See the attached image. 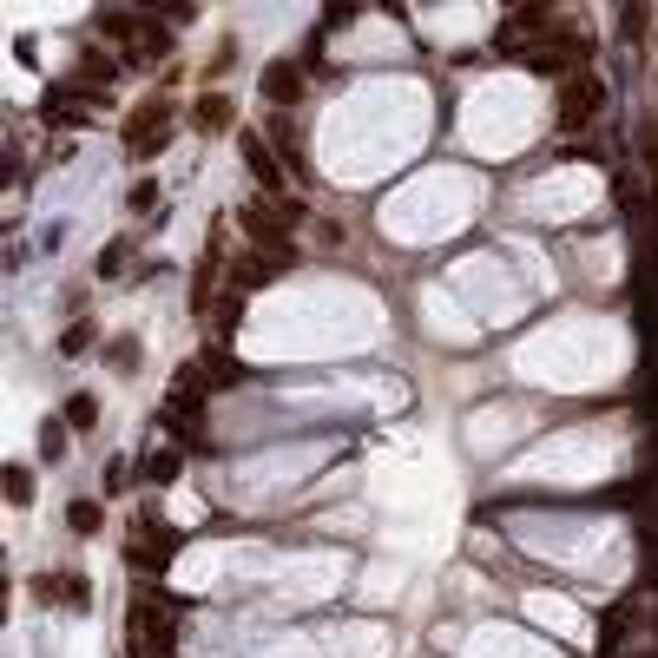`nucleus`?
Masks as SVG:
<instances>
[{
  "mask_svg": "<svg viewBox=\"0 0 658 658\" xmlns=\"http://www.w3.org/2000/svg\"><path fill=\"white\" fill-rule=\"evenodd\" d=\"M237 224L251 231V251L270 264H297V244H290V224H297V198H244L237 204Z\"/></svg>",
  "mask_w": 658,
  "mask_h": 658,
  "instance_id": "nucleus-1",
  "label": "nucleus"
},
{
  "mask_svg": "<svg viewBox=\"0 0 658 658\" xmlns=\"http://www.w3.org/2000/svg\"><path fill=\"white\" fill-rule=\"evenodd\" d=\"M165 145H172V99L152 93V99H139V106L126 112V152L132 158H158Z\"/></svg>",
  "mask_w": 658,
  "mask_h": 658,
  "instance_id": "nucleus-2",
  "label": "nucleus"
},
{
  "mask_svg": "<svg viewBox=\"0 0 658 658\" xmlns=\"http://www.w3.org/2000/svg\"><path fill=\"white\" fill-rule=\"evenodd\" d=\"M224 270H231V257H224V218H218V224H211V237H204L198 270H191V316H211V310H218Z\"/></svg>",
  "mask_w": 658,
  "mask_h": 658,
  "instance_id": "nucleus-3",
  "label": "nucleus"
},
{
  "mask_svg": "<svg viewBox=\"0 0 658 658\" xmlns=\"http://www.w3.org/2000/svg\"><path fill=\"white\" fill-rule=\"evenodd\" d=\"M237 158H244V172L257 178V198H290V172H283V158L270 152L264 132H244V126H237Z\"/></svg>",
  "mask_w": 658,
  "mask_h": 658,
  "instance_id": "nucleus-4",
  "label": "nucleus"
},
{
  "mask_svg": "<svg viewBox=\"0 0 658 658\" xmlns=\"http://www.w3.org/2000/svg\"><path fill=\"white\" fill-rule=\"evenodd\" d=\"M593 112H606V79L599 73H573L560 86V132H586Z\"/></svg>",
  "mask_w": 658,
  "mask_h": 658,
  "instance_id": "nucleus-5",
  "label": "nucleus"
},
{
  "mask_svg": "<svg viewBox=\"0 0 658 658\" xmlns=\"http://www.w3.org/2000/svg\"><path fill=\"white\" fill-rule=\"evenodd\" d=\"M566 20H553V7H520V14H507L501 27H494V53H527L533 40H553Z\"/></svg>",
  "mask_w": 658,
  "mask_h": 658,
  "instance_id": "nucleus-6",
  "label": "nucleus"
},
{
  "mask_svg": "<svg viewBox=\"0 0 658 658\" xmlns=\"http://www.w3.org/2000/svg\"><path fill=\"white\" fill-rule=\"evenodd\" d=\"M204 395H211V376H204L198 362H178L172 389H165V408H172V415H204Z\"/></svg>",
  "mask_w": 658,
  "mask_h": 658,
  "instance_id": "nucleus-7",
  "label": "nucleus"
},
{
  "mask_svg": "<svg viewBox=\"0 0 658 658\" xmlns=\"http://www.w3.org/2000/svg\"><path fill=\"white\" fill-rule=\"evenodd\" d=\"M303 86H310V79H303L297 60H270L264 66V99H270V106H297Z\"/></svg>",
  "mask_w": 658,
  "mask_h": 658,
  "instance_id": "nucleus-8",
  "label": "nucleus"
},
{
  "mask_svg": "<svg viewBox=\"0 0 658 658\" xmlns=\"http://www.w3.org/2000/svg\"><path fill=\"white\" fill-rule=\"evenodd\" d=\"M270 277H277V264H270V257H257V251H244V257H231V270H224V290L251 297V290H264Z\"/></svg>",
  "mask_w": 658,
  "mask_h": 658,
  "instance_id": "nucleus-9",
  "label": "nucleus"
},
{
  "mask_svg": "<svg viewBox=\"0 0 658 658\" xmlns=\"http://www.w3.org/2000/svg\"><path fill=\"white\" fill-rule=\"evenodd\" d=\"M264 139H270V152L283 158V172L310 178V165H303V145H297V132H290V119H283V112H270V119H264Z\"/></svg>",
  "mask_w": 658,
  "mask_h": 658,
  "instance_id": "nucleus-10",
  "label": "nucleus"
},
{
  "mask_svg": "<svg viewBox=\"0 0 658 658\" xmlns=\"http://www.w3.org/2000/svg\"><path fill=\"white\" fill-rule=\"evenodd\" d=\"M204 376H211V389H237V382H251V369L231 356L224 343H204V362H198Z\"/></svg>",
  "mask_w": 658,
  "mask_h": 658,
  "instance_id": "nucleus-11",
  "label": "nucleus"
},
{
  "mask_svg": "<svg viewBox=\"0 0 658 658\" xmlns=\"http://www.w3.org/2000/svg\"><path fill=\"white\" fill-rule=\"evenodd\" d=\"M145 20H152V14H126V7H106V14H99L93 20V27L99 33H106V40H119V47H139V40H145Z\"/></svg>",
  "mask_w": 658,
  "mask_h": 658,
  "instance_id": "nucleus-12",
  "label": "nucleus"
},
{
  "mask_svg": "<svg viewBox=\"0 0 658 658\" xmlns=\"http://www.w3.org/2000/svg\"><path fill=\"white\" fill-rule=\"evenodd\" d=\"M191 126H198V132H231V126H237L231 93H198V106H191Z\"/></svg>",
  "mask_w": 658,
  "mask_h": 658,
  "instance_id": "nucleus-13",
  "label": "nucleus"
},
{
  "mask_svg": "<svg viewBox=\"0 0 658 658\" xmlns=\"http://www.w3.org/2000/svg\"><path fill=\"white\" fill-rule=\"evenodd\" d=\"M79 79H86L93 93H106L112 79H119V60H112L106 47H79Z\"/></svg>",
  "mask_w": 658,
  "mask_h": 658,
  "instance_id": "nucleus-14",
  "label": "nucleus"
},
{
  "mask_svg": "<svg viewBox=\"0 0 658 658\" xmlns=\"http://www.w3.org/2000/svg\"><path fill=\"white\" fill-rule=\"evenodd\" d=\"M93 343H99L93 316H79V323H66V329H60V356H66V362H79V356H86Z\"/></svg>",
  "mask_w": 658,
  "mask_h": 658,
  "instance_id": "nucleus-15",
  "label": "nucleus"
},
{
  "mask_svg": "<svg viewBox=\"0 0 658 658\" xmlns=\"http://www.w3.org/2000/svg\"><path fill=\"white\" fill-rule=\"evenodd\" d=\"M60 422H66V428H73V435H86V428H93V422H99V402H93V395H66V408H60Z\"/></svg>",
  "mask_w": 658,
  "mask_h": 658,
  "instance_id": "nucleus-16",
  "label": "nucleus"
},
{
  "mask_svg": "<svg viewBox=\"0 0 658 658\" xmlns=\"http://www.w3.org/2000/svg\"><path fill=\"white\" fill-rule=\"evenodd\" d=\"M0 487H7V507H33V474L20 468V461H7V474H0Z\"/></svg>",
  "mask_w": 658,
  "mask_h": 658,
  "instance_id": "nucleus-17",
  "label": "nucleus"
},
{
  "mask_svg": "<svg viewBox=\"0 0 658 658\" xmlns=\"http://www.w3.org/2000/svg\"><path fill=\"white\" fill-rule=\"evenodd\" d=\"M172 53V27H158V20H145V40L132 47V60H165Z\"/></svg>",
  "mask_w": 658,
  "mask_h": 658,
  "instance_id": "nucleus-18",
  "label": "nucleus"
},
{
  "mask_svg": "<svg viewBox=\"0 0 658 658\" xmlns=\"http://www.w3.org/2000/svg\"><path fill=\"white\" fill-rule=\"evenodd\" d=\"M106 369H112V376H132V369H139V343H132V336H112V343H106Z\"/></svg>",
  "mask_w": 658,
  "mask_h": 658,
  "instance_id": "nucleus-19",
  "label": "nucleus"
},
{
  "mask_svg": "<svg viewBox=\"0 0 658 658\" xmlns=\"http://www.w3.org/2000/svg\"><path fill=\"white\" fill-rule=\"evenodd\" d=\"M66 435H73V428H66L60 415H53V422H40V461H66Z\"/></svg>",
  "mask_w": 658,
  "mask_h": 658,
  "instance_id": "nucleus-20",
  "label": "nucleus"
},
{
  "mask_svg": "<svg viewBox=\"0 0 658 658\" xmlns=\"http://www.w3.org/2000/svg\"><path fill=\"white\" fill-rule=\"evenodd\" d=\"M66 527H73L79 540H86V533H99V527H106V514H99V501H73V507H66Z\"/></svg>",
  "mask_w": 658,
  "mask_h": 658,
  "instance_id": "nucleus-21",
  "label": "nucleus"
},
{
  "mask_svg": "<svg viewBox=\"0 0 658 658\" xmlns=\"http://www.w3.org/2000/svg\"><path fill=\"white\" fill-rule=\"evenodd\" d=\"M237 316H244V297H237V290H224V303L211 310V329H218V343H224V336L237 329Z\"/></svg>",
  "mask_w": 658,
  "mask_h": 658,
  "instance_id": "nucleus-22",
  "label": "nucleus"
},
{
  "mask_svg": "<svg viewBox=\"0 0 658 658\" xmlns=\"http://www.w3.org/2000/svg\"><path fill=\"white\" fill-rule=\"evenodd\" d=\"M126 264H132V237H112L106 251H99V277H119Z\"/></svg>",
  "mask_w": 658,
  "mask_h": 658,
  "instance_id": "nucleus-23",
  "label": "nucleus"
},
{
  "mask_svg": "<svg viewBox=\"0 0 658 658\" xmlns=\"http://www.w3.org/2000/svg\"><path fill=\"white\" fill-rule=\"evenodd\" d=\"M126 211H132V218H145V211H158V178H139V185L126 191Z\"/></svg>",
  "mask_w": 658,
  "mask_h": 658,
  "instance_id": "nucleus-24",
  "label": "nucleus"
},
{
  "mask_svg": "<svg viewBox=\"0 0 658 658\" xmlns=\"http://www.w3.org/2000/svg\"><path fill=\"white\" fill-rule=\"evenodd\" d=\"M66 612H93V580L86 573H66Z\"/></svg>",
  "mask_w": 658,
  "mask_h": 658,
  "instance_id": "nucleus-25",
  "label": "nucleus"
},
{
  "mask_svg": "<svg viewBox=\"0 0 658 658\" xmlns=\"http://www.w3.org/2000/svg\"><path fill=\"white\" fill-rule=\"evenodd\" d=\"M27 593L40 599V606H60V599H66V573H40V580H33Z\"/></svg>",
  "mask_w": 658,
  "mask_h": 658,
  "instance_id": "nucleus-26",
  "label": "nucleus"
},
{
  "mask_svg": "<svg viewBox=\"0 0 658 658\" xmlns=\"http://www.w3.org/2000/svg\"><path fill=\"white\" fill-rule=\"evenodd\" d=\"M145 474H152V481H172V474H178V448H158V455L145 461Z\"/></svg>",
  "mask_w": 658,
  "mask_h": 658,
  "instance_id": "nucleus-27",
  "label": "nucleus"
},
{
  "mask_svg": "<svg viewBox=\"0 0 658 658\" xmlns=\"http://www.w3.org/2000/svg\"><path fill=\"white\" fill-rule=\"evenodd\" d=\"M645 27H652V7H626V27L619 33H626V40H645Z\"/></svg>",
  "mask_w": 658,
  "mask_h": 658,
  "instance_id": "nucleus-28",
  "label": "nucleus"
},
{
  "mask_svg": "<svg viewBox=\"0 0 658 658\" xmlns=\"http://www.w3.org/2000/svg\"><path fill=\"white\" fill-rule=\"evenodd\" d=\"M158 20H198V7H191V0H165V7H158Z\"/></svg>",
  "mask_w": 658,
  "mask_h": 658,
  "instance_id": "nucleus-29",
  "label": "nucleus"
},
{
  "mask_svg": "<svg viewBox=\"0 0 658 658\" xmlns=\"http://www.w3.org/2000/svg\"><path fill=\"white\" fill-rule=\"evenodd\" d=\"M126 474H132L126 461H112V468H106V494H126Z\"/></svg>",
  "mask_w": 658,
  "mask_h": 658,
  "instance_id": "nucleus-30",
  "label": "nucleus"
},
{
  "mask_svg": "<svg viewBox=\"0 0 658 658\" xmlns=\"http://www.w3.org/2000/svg\"><path fill=\"white\" fill-rule=\"evenodd\" d=\"M599 658H612V652H599Z\"/></svg>",
  "mask_w": 658,
  "mask_h": 658,
  "instance_id": "nucleus-31",
  "label": "nucleus"
}]
</instances>
